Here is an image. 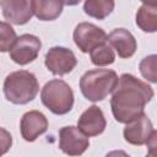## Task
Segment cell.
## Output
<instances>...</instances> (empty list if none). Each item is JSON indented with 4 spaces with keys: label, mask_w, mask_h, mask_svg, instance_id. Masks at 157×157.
<instances>
[{
    "label": "cell",
    "mask_w": 157,
    "mask_h": 157,
    "mask_svg": "<svg viewBox=\"0 0 157 157\" xmlns=\"http://www.w3.org/2000/svg\"><path fill=\"white\" fill-rule=\"evenodd\" d=\"M74 40L81 52L88 53L96 47L107 43V34L102 28L93 23L81 22L75 27Z\"/></svg>",
    "instance_id": "obj_5"
},
{
    "label": "cell",
    "mask_w": 157,
    "mask_h": 157,
    "mask_svg": "<svg viewBox=\"0 0 157 157\" xmlns=\"http://www.w3.org/2000/svg\"><path fill=\"white\" fill-rule=\"evenodd\" d=\"M140 71L145 78L151 82H156V55H148L140 63Z\"/></svg>",
    "instance_id": "obj_19"
},
{
    "label": "cell",
    "mask_w": 157,
    "mask_h": 157,
    "mask_svg": "<svg viewBox=\"0 0 157 157\" xmlns=\"http://www.w3.org/2000/svg\"><path fill=\"white\" fill-rule=\"evenodd\" d=\"M16 32L7 22L0 21V52H7L11 49L16 40Z\"/></svg>",
    "instance_id": "obj_18"
},
{
    "label": "cell",
    "mask_w": 157,
    "mask_h": 157,
    "mask_svg": "<svg viewBox=\"0 0 157 157\" xmlns=\"http://www.w3.org/2000/svg\"><path fill=\"white\" fill-rule=\"evenodd\" d=\"M65 2L63 1H32L33 13L42 21H53L63 11V6Z\"/></svg>",
    "instance_id": "obj_15"
},
{
    "label": "cell",
    "mask_w": 157,
    "mask_h": 157,
    "mask_svg": "<svg viewBox=\"0 0 157 157\" xmlns=\"http://www.w3.org/2000/svg\"><path fill=\"white\" fill-rule=\"evenodd\" d=\"M136 25L144 32H156L157 29V2H142L136 13Z\"/></svg>",
    "instance_id": "obj_14"
},
{
    "label": "cell",
    "mask_w": 157,
    "mask_h": 157,
    "mask_svg": "<svg viewBox=\"0 0 157 157\" xmlns=\"http://www.w3.org/2000/svg\"><path fill=\"white\" fill-rule=\"evenodd\" d=\"M39 91L37 77L26 70L9 74L4 82V94L15 104H26L36 98Z\"/></svg>",
    "instance_id": "obj_3"
},
{
    "label": "cell",
    "mask_w": 157,
    "mask_h": 157,
    "mask_svg": "<svg viewBox=\"0 0 157 157\" xmlns=\"http://www.w3.org/2000/svg\"><path fill=\"white\" fill-rule=\"evenodd\" d=\"M153 132L155 129L152 126V123L144 113L126 124V126L124 128V139L131 145L141 146L150 141Z\"/></svg>",
    "instance_id": "obj_9"
},
{
    "label": "cell",
    "mask_w": 157,
    "mask_h": 157,
    "mask_svg": "<svg viewBox=\"0 0 157 157\" xmlns=\"http://www.w3.org/2000/svg\"><path fill=\"white\" fill-rule=\"evenodd\" d=\"M75 54L64 47H53L45 55V66L54 75H66L76 66Z\"/></svg>",
    "instance_id": "obj_7"
},
{
    "label": "cell",
    "mask_w": 157,
    "mask_h": 157,
    "mask_svg": "<svg viewBox=\"0 0 157 157\" xmlns=\"http://www.w3.org/2000/svg\"><path fill=\"white\" fill-rule=\"evenodd\" d=\"M90 53H91V61L97 66L110 65L115 60V54L110 48V45H108L107 43L96 47Z\"/></svg>",
    "instance_id": "obj_17"
},
{
    "label": "cell",
    "mask_w": 157,
    "mask_h": 157,
    "mask_svg": "<svg viewBox=\"0 0 157 157\" xmlns=\"http://www.w3.org/2000/svg\"><path fill=\"white\" fill-rule=\"evenodd\" d=\"M43 104L54 114L63 115L71 110L74 105V92L63 80H50L40 92Z\"/></svg>",
    "instance_id": "obj_4"
},
{
    "label": "cell",
    "mask_w": 157,
    "mask_h": 157,
    "mask_svg": "<svg viewBox=\"0 0 157 157\" xmlns=\"http://www.w3.org/2000/svg\"><path fill=\"white\" fill-rule=\"evenodd\" d=\"M105 124V118L101 108L97 105H91L81 114L77 123V129L86 136H96L104 131Z\"/></svg>",
    "instance_id": "obj_11"
},
{
    "label": "cell",
    "mask_w": 157,
    "mask_h": 157,
    "mask_svg": "<svg viewBox=\"0 0 157 157\" xmlns=\"http://www.w3.org/2000/svg\"><path fill=\"white\" fill-rule=\"evenodd\" d=\"M147 145L150 146V152H148V155L146 157H156V151H155V147H156V131L151 136V139L147 142Z\"/></svg>",
    "instance_id": "obj_21"
},
{
    "label": "cell",
    "mask_w": 157,
    "mask_h": 157,
    "mask_svg": "<svg viewBox=\"0 0 157 157\" xmlns=\"http://www.w3.org/2000/svg\"><path fill=\"white\" fill-rule=\"evenodd\" d=\"M2 9V15L5 20L13 25H25L27 23L32 15V1L27 0H4L0 1Z\"/></svg>",
    "instance_id": "obj_10"
},
{
    "label": "cell",
    "mask_w": 157,
    "mask_h": 157,
    "mask_svg": "<svg viewBox=\"0 0 157 157\" xmlns=\"http://www.w3.org/2000/svg\"><path fill=\"white\" fill-rule=\"evenodd\" d=\"M107 40L117 50L120 58H130L136 52V39L125 28L113 29L109 36H107Z\"/></svg>",
    "instance_id": "obj_13"
},
{
    "label": "cell",
    "mask_w": 157,
    "mask_h": 157,
    "mask_svg": "<svg viewBox=\"0 0 157 157\" xmlns=\"http://www.w3.org/2000/svg\"><path fill=\"white\" fill-rule=\"evenodd\" d=\"M105 157H130L126 152L121 151V150H115V151H110L105 155Z\"/></svg>",
    "instance_id": "obj_22"
},
{
    "label": "cell",
    "mask_w": 157,
    "mask_h": 157,
    "mask_svg": "<svg viewBox=\"0 0 157 157\" xmlns=\"http://www.w3.org/2000/svg\"><path fill=\"white\" fill-rule=\"evenodd\" d=\"M42 43L38 37L33 34H22L16 38L10 49V58L20 65H26L33 61L40 50Z\"/></svg>",
    "instance_id": "obj_6"
},
{
    "label": "cell",
    "mask_w": 157,
    "mask_h": 157,
    "mask_svg": "<svg viewBox=\"0 0 157 157\" xmlns=\"http://www.w3.org/2000/svg\"><path fill=\"white\" fill-rule=\"evenodd\" d=\"M47 129L48 120L39 110H29L23 114L21 119V134L26 141H34L39 135L45 132Z\"/></svg>",
    "instance_id": "obj_12"
},
{
    "label": "cell",
    "mask_w": 157,
    "mask_h": 157,
    "mask_svg": "<svg viewBox=\"0 0 157 157\" xmlns=\"http://www.w3.org/2000/svg\"><path fill=\"white\" fill-rule=\"evenodd\" d=\"M152 97L153 91L146 82L131 74H123L110 99L115 120L125 124L132 121L144 114V108Z\"/></svg>",
    "instance_id": "obj_1"
},
{
    "label": "cell",
    "mask_w": 157,
    "mask_h": 157,
    "mask_svg": "<svg viewBox=\"0 0 157 157\" xmlns=\"http://www.w3.org/2000/svg\"><path fill=\"white\" fill-rule=\"evenodd\" d=\"M90 145V141L85 134H82L75 126H64L59 131V147L69 156L82 155Z\"/></svg>",
    "instance_id": "obj_8"
},
{
    "label": "cell",
    "mask_w": 157,
    "mask_h": 157,
    "mask_svg": "<svg viewBox=\"0 0 157 157\" xmlns=\"http://www.w3.org/2000/svg\"><path fill=\"white\" fill-rule=\"evenodd\" d=\"M114 9V1L112 0H87L83 4V10L88 16L98 20L105 18Z\"/></svg>",
    "instance_id": "obj_16"
},
{
    "label": "cell",
    "mask_w": 157,
    "mask_h": 157,
    "mask_svg": "<svg viewBox=\"0 0 157 157\" xmlns=\"http://www.w3.org/2000/svg\"><path fill=\"white\" fill-rule=\"evenodd\" d=\"M11 145H12V137L10 132L6 129L0 128V157L10 150Z\"/></svg>",
    "instance_id": "obj_20"
},
{
    "label": "cell",
    "mask_w": 157,
    "mask_h": 157,
    "mask_svg": "<svg viewBox=\"0 0 157 157\" xmlns=\"http://www.w3.org/2000/svg\"><path fill=\"white\" fill-rule=\"evenodd\" d=\"M118 75L109 69H94L85 72L80 80L82 94L92 102L103 101L118 85Z\"/></svg>",
    "instance_id": "obj_2"
}]
</instances>
